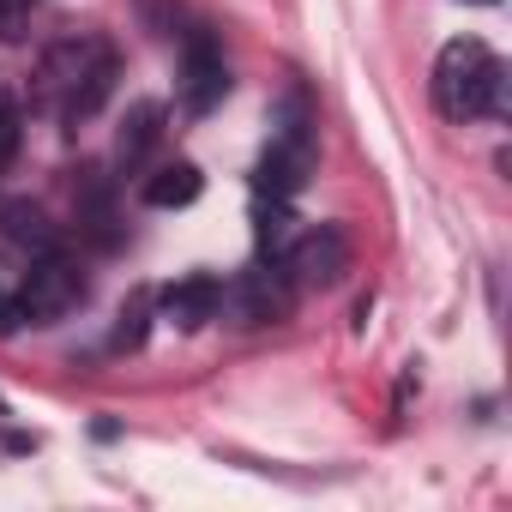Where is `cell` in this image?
Returning <instances> with one entry per match:
<instances>
[{
  "label": "cell",
  "mask_w": 512,
  "mask_h": 512,
  "mask_svg": "<svg viewBox=\"0 0 512 512\" xmlns=\"http://www.w3.org/2000/svg\"><path fill=\"white\" fill-rule=\"evenodd\" d=\"M115 91V43L109 37H67L43 55L37 67V109L61 115V121H85L103 109V97Z\"/></svg>",
  "instance_id": "cell-1"
},
{
  "label": "cell",
  "mask_w": 512,
  "mask_h": 512,
  "mask_svg": "<svg viewBox=\"0 0 512 512\" xmlns=\"http://www.w3.org/2000/svg\"><path fill=\"white\" fill-rule=\"evenodd\" d=\"M290 308H296V278L284 272V260H253L235 284H223L217 320H229V326H272V320H290Z\"/></svg>",
  "instance_id": "cell-3"
},
{
  "label": "cell",
  "mask_w": 512,
  "mask_h": 512,
  "mask_svg": "<svg viewBox=\"0 0 512 512\" xmlns=\"http://www.w3.org/2000/svg\"><path fill=\"white\" fill-rule=\"evenodd\" d=\"M37 19V0H0V43H25Z\"/></svg>",
  "instance_id": "cell-14"
},
{
  "label": "cell",
  "mask_w": 512,
  "mask_h": 512,
  "mask_svg": "<svg viewBox=\"0 0 512 512\" xmlns=\"http://www.w3.org/2000/svg\"><path fill=\"white\" fill-rule=\"evenodd\" d=\"M157 139H163V103H133V115H127V127H121V139H115L121 169H139V163L157 151Z\"/></svg>",
  "instance_id": "cell-10"
},
{
  "label": "cell",
  "mask_w": 512,
  "mask_h": 512,
  "mask_svg": "<svg viewBox=\"0 0 512 512\" xmlns=\"http://www.w3.org/2000/svg\"><path fill=\"white\" fill-rule=\"evenodd\" d=\"M199 187H205V175H199L193 163H163V169H151V175H145V205L175 211V205H193V199H199Z\"/></svg>",
  "instance_id": "cell-11"
},
{
  "label": "cell",
  "mask_w": 512,
  "mask_h": 512,
  "mask_svg": "<svg viewBox=\"0 0 512 512\" xmlns=\"http://www.w3.org/2000/svg\"><path fill=\"white\" fill-rule=\"evenodd\" d=\"M284 272L296 278V290H332V284H344V272H350V235L338 223H314V229L290 235Z\"/></svg>",
  "instance_id": "cell-5"
},
{
  "label": "cell",
  "mask_w": 512,
  "mask_h": 512,
  "mask_svg": "<svg viewBox=\"0 0 512 512\" xmlns=\"http://www.w3.org/2000/svg\"><path fill=\"white\" fill-rule=\"evenodd\" d=\"M308 175H314V133L302 121H290L284 133H272L260 169H253V193L260 199H296Z\"/></svg>",
  "instance_id": "cell-7"
},
{
  "label": "cell",
  "mask_w": 512,
  "mask_h": 512,
  "mask_svg": "<svg viewBox=\"0 0 512 512\" xmlns=\"http://www.w3.org/2000/svg\"><path fill=\"white\" fill-rule=\"evenodd\" d=\"M0 235H7L13 247H25L31 260H37V253H55V247H61V229L49 223V211L31 205V199H7V193H0Z\"/></svg>",
  "instance_id": "cell-9"
},
{
  "label": "cell",
  "mask_w": 512,
  "mask_h": 512,
  "mask_svg": "<svg viewBox=\"0 0 512 512\" xmlns=\"http://www.w3.org/2000/svg\"><path fill=\"white\" fill-rule=\"evenodd\" d=\"M85 296H91L85 272H79L67 253L55 247V253H37V260L25 266L19 314H25V326H55V320H67V314H79V308H85Z\"/></svg>",
  "instance_id": "cell-4"
},
{
  "label": "cell",
  "mask_w": 512,
  "mask_h": 512,
  "mask_svg": "<svg viewBox=\"0 0 512 512\" xmlns=\"http://www.w3.org/2000/svg\"><path fill=\"white\" fill-rule=\"evenodd\" d=\"M500 97H506V67L494 61L488 43L458 37V43L440 49V61H434V109L446 121H476V115L500 109Z\"/></svg>",
  "instance_id": "cell-2"
},
{
  "label": "cell",
  "mask_w": 512,
  "mask_h": 512,
  "mask_svg": "<svg viewBox=\"0 0 512 512\" xmlns=\"http://www.w3.org/2000/svg\"><path fill=\"white\" fill-rule=\"evenodd\" d=\"M19 290H25V266L13 260V253H0V332L25 326V314H19Z\"/></svg>",
  "instance_id": "cell-13"
},
{
  "label": "cell",
  "mask_w": 512,
  "mask_h": 512,
  "mask_svg": "<svg viewBox=\"0 0 512 512\" xmlns=\"http://www.w3.org/2000/svg\"><path fill=\"white\" fill-rule=\"evenodd\" d=\"M175 97L187 115H211L223 97H229V61L217 49L211 31H181V79H175Z\"/></svg>",
  "instance_id": "cell-6"
},
{
  "label": "cell",
  "mask_w": 512,
  "mask_h": 512,
  "mask_svg": "<svg viewBox=\"0 0 512 512\" xmlns=\"http://www.w3.org/2000/svg\"><path fill=\"white\" fill-rule=\"evenodd\" d=\"M217 302H223V284L193 272V278H181V284H169L157 296V320H169L175 332H199V326L217 320Z\"/></svg>",
  "instance_id": "cell-8"
},
{
  "label": "cell",
  "mask_w": 512,
  "mask_h": 512,
  "mask_svg": "<svg viewBox=\"0 0 512 512\" xmlns=\"http://www.w3.org/2000/svg\"><path fill=\"white\" fill-rule=\"evenodd\" d=\"M19 139H25V115H19V103L7 91H0V169L19 157Z\"/></svg>",
  "instance_id": "cell-15"
},
{
  "label": "cell",
  "mask_w": 512,
  "mask_h": 512,
  "mask_svg": "<svg viewBox=\"0 0 512 512\" xmlns=\"http://www.w3.org/2000/svg\"><path fill=\"white\" fill-rule=\"evenodd\" d=\"M157 314V296L151 290H133L127 308H121V326H115V350H139L145 344V320Z\"/></svg>",
  "instance_id": "cell-12"
}]
</instances>
